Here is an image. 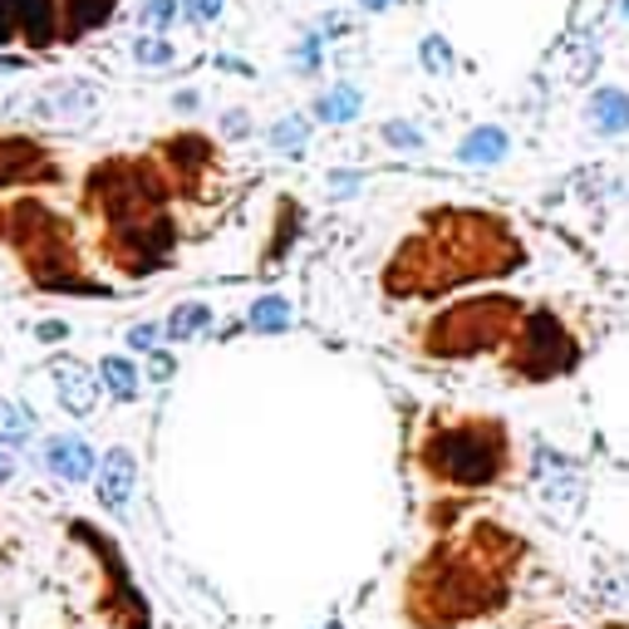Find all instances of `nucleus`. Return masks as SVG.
Returning <instances> with one entry per match:
<instances>
[{
  "label": "nucleus",
  "mask_w": 629,
  "mask_h": 629,
  "mask_svg": "<svg viewBox=\"0 0 629 629\" xmlns=\"http://www.w3.org/2000/svg\"><path fill=\"white\" fill-rule=\"evenodd\" d=\"M521 266V242L501 216L487 212H428V232L408 236L384 266L394 295H438L463 281H491Z\"/></svg>",
  "instance_id": "1"
},
{
  "label": "nucleus",
  "mask_w": 629,
  "mask_h": 629,
  "mask_svg": "<svg viewBox=\"0 0 629 629\" xmlns=\"http://www.w3.org/2000/svg\"><path fill=\"white\" fill-rule=\"evenodd\" d=\"M423 463L433 477L443 483H463V487H487L497 483V473L507 467V443H501L497 423H463V428L433 433L423 443Z\"/></svg>",
  "instance_id": "2"
},
{
  "label": "nucleus",
  "mask_w": 629,
  "mask_h": 629,
  "mask_svg": "<svg viewBox=\"0 0 629 629\" xmlns=\"http://www.w3.org/2000/svg\"><path fill=\"white\" fill-rule=\"evenodd\" d=\"M521 319V305L511 295H483V301H467V305H453L448 315H438L423 335V345L443 359H463V354H477V349H491L517 329Z\"/></svg>",
  "instance_id": "3"
},
{
  "label": "nucleus",
  "mask_w": 629,
  "mask_h": 629,
  "mask_svg": "<svg viewBox=\"0 0 629 629\" xmlns=\"http://www.w3.org/2000/svg\"><path fill=\"white\" fill-rule=\"evenodd\" d=\"M511 359H517V369L531 374V379H551V374L576 364V339L566 335V325H560L551 311H531L521 325V345Z\"/></svg>",
  "instance_id": "4"
},
{
  "label": "nucleus",
  "mask_w": 629,
  "mask_h": 629,
  "mask_svg": "<svg viewBox=\"0 0 629 629\" xmlns=\"http://www.w3.org/2000/svg\"><path fill=\"white\" fill-rule=\"evenodd\" d=\"M40 182H60V168L26 133H0V187H40Z\"/></svg>",
  "instance_id": "5"
},
{
  "label": "nucleus",
  "mask_w": 629,
  "mask_h": 629,
  "mask_svg": "<svg viewBox=\"0 0 629 629\" xmlns=\"http://www.w3.org/2000/svg\"><path fill=\"white\" fill-rule=\"evenodd\" d=\"M163 158H168V173H173L177 187L182 192H197V182L212 168L216 153H212L207 139H197V133H177V139L163 143Z\"/></svg>",
  "instance_id": "6"
},
{
  "label": "nucleus",
  "mask_w": 629,
  "mask_h": 629,
  "mask_svg": "<svg viewBox=\"0 0 629 629\" xmlns=\"http://www.w3.org/2000/svg\"><path fill=\"white\" fill-rule=\"evenodd\" d=\"M16 35L30 50H54L60 44V0H16Z\"/></svg>",
  "instance_id": "7"
},
{
  "label": "nucleus",
  "mask_w": 629,
  "mask_h": 629,
  "mask_svg": "<svg viewBox=\"0 0 629 629\" xmlns=\"http://www.w3.org/2000/svg\"><path fill=\"white\" fill-rule=\"evenodd\" d=\"M133 487H139V463H133L129 448H113V453L99 457V501H104L109 511L129 507Z\"/></svg>",
  "instance_id": "8"
},
{
  "label": "nucleus",
  "mask_w": 629,
  "mask_h": 629,
  "mask_svg": "<svg viewBox=\"0 0 629 629\" xmlns=\"http://www.w3.org/2000/svg\"><path fill=\"white\" fill-rule=\"evenodd\" d=\"M50 379L54 388H60V404L70 408V414H94V404H99V379L84 369L79 359H54L50 364Z\"/></svg>",
  "instance_id": "9"
},
{
  "label": "nucleus",
  "mask_w": 629,
  "mask_h": 629,
  "mask_svg": "<svg viewBox=\"0 0 629 629\" xmlns=\"http://www.w3.org/2000/svg\"><path fill=\"white\" fill-rule=\"evenodd\" d=\"M44 467H50L54 477H64V483H84V477H94L99 473V463H94V448H89L84 438H50L44 443Z\"/></svg>",
  "instance_id": "10"
},
{
  "label": "nucleus",
  "mask_w": 629,
  "mask_h": 629,
  "mask_svg": "<svg viewBox=\"0 0 629 629\" xmlns=\"http://www.w3.org/2000/svg\"><path fill=\"white\" fill-rule=\"evenodd\" d=\"M119 0H60V44L84 40L89 30L109 26Z\"/></svg>",
  "instance_id": "11"
},
{
  "label": "nucleus",
  "mask_w": 629,
  "mask_h": 629,
  "mask_svg": "<svg viewBox=\"0 0 629 629\" xmlns=\"http://www.w3.org/2000/svg\"><path fill=\"white\" fill-rule=\"evenodd\" d=\"M586 119L595 133L615 139V133H629V94L625 89H595L590 104H586Z\"/></svg>",
  "instance_id": "12"
},
{
  "label": "nucleus",
  "mask_w": 629,
  "mask_h": 629,
  "mask_svg": "<svg viewBox=\"0 0 629 629\" xmlns=\"http://www.w3.org/2000/svg\"><path fill=\"white\" fill-rule=\"evenodd\" d=\"M507 129H497V123H483V129H473L463 143H457V163H467V168H491V163H501L507 158Z\"/></svg>",
  "instance_id": "13"
},
{
  "label": "nucleus",
  "mask_w": 629,
  "mask_h": 629,
  "mask_svg": "<svg viewBox=\"0 0 629 629\" xmlns=\"http://www.w3.org/2000/svg\"><path fill=\"white\" fill-rule=\"evenodd\" d=\"M359 109H364V94L354 84H335V89H325V94L315 99V119L319 123H354L359 119Z\"/></svg>",
  "instance_id": "14"
},
{
  "label": "nucleus",
  "mask_w": 629,
  "mask_h": 629,
  "mask_svg": "<svg viewBox=\"0 0 629 629\" xmlns=\"http://www.w3.org/2000/svg\"><path fill=\"white\" fill-rule=\"evenodd\" d=\"M94 109V89L89 84H64V89H50L40 99V113L44 119H79V113Z\"/></svg>",
  "instance_id": "15"
},
{
  "label": "nucleus",
  "mask_w": 629,
  "mask_h": 629,
  "mask_svg": "<svg viewBox=\"0 0 629 629\" xmlns=\"http://www.w3.org/2000/svg\"><path fill=\"white\" fill-rule=\"evenodd\" d=\"M0 443H10V448H30L35 443V414L26 404L0 398Z\"/></svg>",
  "instance_id": "16"
},
{
  "label": "nucleus",
  "mask_w": 629,
  "mask_h": 629,
  "mask_svg": "<svg viewBox=\"0 0 629 629\" xmlns=\"http://www.w3.org/2000/svg\"><path fill=\"white\" fill-rule=\"evenodd\" d=\"M207 325H212V305H202V301H182L177 311L168 315L163 335H168V339H192V335H202Z\"/></svg>",
  "instance_id": "17"
},
{
  "label": "nucleus",
  "mask_w": 629,
  "mask_h": 629,
  "mask_svg": "<svg viewBox=\"0 0 629 629\" xmlns=\"http://www.w3.org/2000/svg\"><path fill=\"white\" fill-rule=\"evenodd\" d=\"M99 379H104L109 394L123 398V404H133V398H139V369H133L123 354H109V359L99 364Z\"/></svg>",
  "instance_id": "18"
},
{
  "label": "nucleus",
  "mask_w": 629,
  "mask_h": 629,
  "mask_svg": "<svg viewBox=\"0 0 629 629\" xmlns=\"http://www.w3.org/2000/svg\"><path fill=\"white\" fill-rule=\"evenodd\" d=\"M285 325H291V305L281 295H261L251 305V329H285Z\"/></svg>",
  "instance_id": "19"
},
{
  "label": "nucleus",
  "mask_w": 629,
  "mask_h": 629,
  "mask_svg": "<svg viewBox=\"0 0 629 629\" xmlns=\"http://www.w3.org/2000/svg\"><path fill=\"white\" fill-rule=\"evenodd\" d=\"M182 16V0H143V10H139V20H143V30L148 35H163L168 26H173V20Z\"/></svg>",
  "instance_id": "20"
},
{
  "label": "nucleus",
  "mask_w": 629,
  "mask_h": 629,
  "mask_svg": "<svg viewBox=\"0 0 629 629\" xmlns=\"http://www.w3.org/2000/svg\"><path fill=\"white\" fill-rule=\"evenodd\" d=\"M418 60H423V70L428 74H453V50H448V40L443 35H428L418 44Z\"/></svg>",
  "instance_id": "21"
},
{
  "label": "nucleus",
  "mask_w": 629,
  "mask_h": 629,
  "mask_svg": "<svg viewBox=\"0 0 629 629\" xmlns=\"http://www.w3.org/2000/svg\"><path fill=\"white\" fill-rule=\"evenodd\" d=\"M133 60L139 64H173V44L163 35H139L133 40Z\"/></svg>",
  "instance_id": "22"
},
{
  "label": "nucleus",
  "mask_w": 629,
  "mask_h": 629,
  "mask_svg": "<svg viewBox=\"0 0 629 629\" xmlns=\"http://www.w3.org/2000/svg\"><path fill=\"white\" fill-rule=\"evenodd\" d=\"M305 133H311V123H305V119H281L276 129H271V143L285 148V153H295V148L305 143Z\"/></svg>",
  "instance_id": "23"
},
{
  "label": "nucleus",
  "mask_w": 629,
  "mask_h": 629,
  "mask_svg": "<svg viewBox=\"0 0 629 629\" xmlns=\"http://www.w3.org/2000/svg\"><path fill=\"white\" fill-rule=\"evenodd\" d=\"M384 143L388 148H423V133L414 129V123L394 119V123H384Z\"/></svg>",
  "instance_id": "24"
},
{
  "label": "nucleus",
  "mask_w": 629,
  "mask_h": 629,
  "mask_svg": "<svg viewBox=\"0 0 629 629\" xmlns=\"http://www.w3.org/2000/svg\"><path fill=\"white\" fill-rule=\"evenodd\" d=\"M182 16H187L192 26H212V20L222 16V0H182Z\"/></svg>",
  "instance_id": "25"
},
{
  "label": "nucleus",
  "mask_w": 629,
  "mask_h": 629,
  "mask_svg": "<svg viewBox=\"0 0 629 629\" xmlns=\"http://www.w3.org/2000/svg\"><path fill=\"white\" fill-rule=\"evenodd\" d=\"M319 50H325L319 30H315V35H305V40H301V50H295V64H301V74H315V70H319Z\"/></svg>",
  "instance_id": "26"
},
{
  "label": "nucleus",
  "mask_w": 629,
  "mask_h": 629,
  "mask_svg": "<svg viewBox=\"0 0 629 629\" xmlns=\"http://www.w3.org/2000/svg\"><path fill=\"white\" fill-rule=\"evenodd\" d=\"M359 187H364V177H359V173H335V177H329V192H335L339 202L354 197V192H359Z\"/></svg>",
  "instance_id": "27"
},
{
  "label": "nucleus",
  "mask_w": 629,
  "mask_h": 629,
  "mask_svg": "<svg viewBox=\"0 0 629 629\" xmlns=\"http://www.w3.org/2000/svg\"><path fill=\"white\" fill-rule=\"evenodd\" d=\"M158 335H163L158 325H133V329H129V345H133V349H153Z\"/></svg>",
  "instance_id": "28"
},
{
  "label": "nucleus",
  "mask_w": 629,
  "mask_h": 629,
  "mask_svg": "<svg viewBox=\"0 0 629 629\" xmlns=\"http://www.w3.org/2000/svg\"><path fill=\"white\" fill-rule=\"evenodd\" d=\"M16 40V0H0V44Z\"/></svg>",
  "instance_id": "29"
},
{
  "label": "nucleus",
  "mask_w": 629,
  "mask_h": 629,
  "mask_svg": "<svg viewBox=\"0 0 629 629\" xmlns=\"http://www.w3.org/2000/svg\"><path fill=\"white\" fill-rule=\"evenodd\" d=\"M168 374H173V359H168V354H153V379H168Z\"/></svg>",
  "instance_id": "30"
},
{
  "label": "nucleus",
  "mask_w": 629,
  "mask_h": 629,
  "mask_svg": "<svg viewBox=\"0 0 629 629\" xmlns=\"http://www.w3.org/2000/svg\"><path fill=\"white\" fill-rule=\"evenodd\" d=\"M226 133H236V139H242V133H246V113H226Z\"/></svg>",
  "instance_id": "31"
},
{
  "label": "nucleus",
  "mask_w": 629,
  "mask_h": 629,
  "mask_svg": "<svg viewBox=\"0 0 629 629\" xmlns=\"http://www.w3.org/2000/svg\"><path fill=\"white\" fill-rule=\"evenodd\" d=\"M10 477H16V463H10V453H0V487H6Z\"/></svg>",
  "instance_id": "32"
},
{
  "label": "nucleus",
  "mask_w": 629,
  "mask_h": 629,
  "mask_svg": "<svg viewBox=\"0 0 629 629\" xmlns=\"http://www.w3.org/2000/svg\"><path fill=\"white\" fill-rule=\"evenodd\" d=\"M40 339H64V325H40Z\"/></svg>",
  "instance_id": "33"
},
{
  "label": "nucleus",
  "mask_w": 629,
  "mask_h": 629,
  "mask_svg": "<svg viewBox=\"0 0 629 629\" xmlns=\"http://www.w3.org/2000/svg\"><path fill=\"white\" fill-rule=\"evenodd\" d=\"M359 6H364V10H384L388 0H359Z\"/></svg>",
  "instance_id": "34"
},
{
  "label": "nucleus",
  "mask_w": 629,
  "mask_h": 629,
  "mask_svg": "<svg viewBox=\"0 0 629 629\" xmlns=\"http://www.w3.org/2000/svg\"><path fill=\"white\" fill-rule=\"evenodd\" d=\"M625 20H629V0H625Z\"/></svg>",
  "instance_id": "35"
},
{
  "label": "nucleus",
  "mask_w": 629,
  "mask_h": 629,
  "mask_svg": "<svg viewBox=\"0 0 629 629\" xmlns=\"http://www.w3.org/2000/svg\"><path fill=\"white\" fill-rule=\"evenodd\" d=\"M325 629H339V625H325Z\"/></svg>",
  "instance_id": "36"
}]
</instances>
